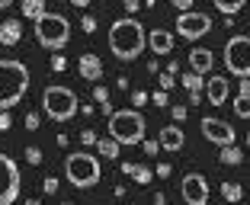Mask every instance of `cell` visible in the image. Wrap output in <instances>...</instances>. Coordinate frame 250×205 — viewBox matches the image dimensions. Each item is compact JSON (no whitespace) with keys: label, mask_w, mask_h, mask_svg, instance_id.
Returning <instances> with one entry per match:
<instances>
[{"label":"cell","mask_w":250,"mask_h":205,"mask_svg":"<svg viewBox=\"0 0 250 205\" xmlns=\"http://www.w3.org/2000/svg\"><path fill=\"white\" fill-rule=\"evenodd\" d=\"M177 32L183 39H189V42H196V39H202V36H208V32H212V16H208V13H199V10L180 13L177 16Z\"/></svg>","instance_id":"obj_9"},{"label":"cell","mask_w":250,"mask_h":205,"mask_svg":"<svg viewBox=\"0 0 250 205\" xmlns=\"http://www.w3.org/2000/svg\"><path fill=\"white\" fill-rule=\"evenodd\" d=\"M157 151H161V141H145V154L147 157H154Z\"/></svg>","instance_id":"obj_35"},{"label":"cell","mask_w":250,"mask_h":205,"mask_svg":"<svg viewBox=\"0 0 250 205\" xmlns=\"http://www.w3.org/2000/svg\"><path fill=\"white\" fill-rule=\"evenodd\" d=\"M157 176H170V164H157Z\"/></svg>","instance_id":"obj_42"},{"label":"cell","mask_w":250,"mask_h":205,"mask_svg":"<svg viewBox=\"0 0 250 205\" xmlns=\"http://www.w3.org/2000/svg\"><path fill=\"white\" fill-rule=\"evenodd\" d=\"M132 102L135 106H145V102H151V96H147L145 90H132Z\"/></svg>","instance_id":"obj_29"},{"label":"cell","mask_w":250,"mask_h":205,"mask_svg":"<svg viewBox=\"0 0 250 205\" xmlns=\"http://www.w3.org/2000/svg\"><path fill=\"white\" fill-rule=\"evenodd\" d=\"M183 87L189 90V102H199V90H202V74H183Z\"/></svg>","instance_id":"obj_19"},{"label":"cell","mask_w":250,"mask_h":205,"mask_svg":"<svg viewBox=\"0 0 250 205\" xmlns=\"http://www.w3.org/2000/svg\"><path fill=\"white\" fill-rule=\"evenodd\" d=\"M81 26H83V32H96V20H93V16H83Z\"/></svg>","instance_id":"obj_38"},{"label":"cell","mask_w":250,"mask_h":205,"mask_svg":"<svg viewBox=\"0 0 250 205\" xmlns=\"http://www.w3.org/2000/svg\"><path fill=\"white\" fill-rule=\"evenodd\" d=\"M10 122H13V119H10V112H0V132H7Z\"/></svg>","instance_id":"obj_39"},{"label":"cell","mask_w":250,"mask_h":205,"mask_svg":"<svg viewBox=\"0 0 250 205\" xmlns=\"http://www.w3.org/2000/svg\"><path fill=\"white\" fill-rule=\"evenodd\" d=\"M26 161H29L32 164V167H39V164H42V151H39V147H26Z\"/></svg>","instance_id":"obj_26"},{"label":"cell","mask_w":250,"mask_h":205,"mask_svg":"<svg viewBox=\"0 0 250 205\" xmlns=\"http://www.w3.org/2000/svg\"><path fill=\"white\" fill-rule=\"evenodd\" d=\"M29 93V67L16 58H0V112H10Z\"/></svg>","instance_id":"obj_2"},{"label":"cell","mask_w":250,"mask_h":205,"mask_svg":"<svg viewBox=\"0 0 250 205\" xmlns=\"http://www.w3.org/2000/svg\"><path fill=\"white\" fill-rule=\"evenodd\" d=\"M157 141H161V147H164V151L177 154V151H183L186 135H183V128H180V125H164V128H161V135H157Z\"/></svg>","instance_id":"obj_12"},{"label":"cell","mask_w":250,"mask_h":205,"mask_svg":"<svg viewBox=\"0 0 250 205\" xmlns=\"http://www.w3.org/2000/svg\"><path fill=\"white\" fill-rule=\"evenodd\" d=\"M122 173H125V176H132L138 186H147L151 180H154V173H151L147 167H141V164H132V161H125V164H122Z\"/></svg>","instance_id":"obj_17"},{"label":"cell","mask_w":250,"mask_h":205,"mask_svg":"<svg viewBox=\"0 0 250 205\" xmlns=\"http://www.w3.org/2000/svg\"><path fill=\"white\" fill-rule=\"evenodd\" d=\"M22 16L36 22L39 16H45V0H22Z\"/></svg>","instance_id":"obj_21"},{"label":"cell","mask_w":250,"mask_h":205,"mask_svg":"<svg viewBox=\"0 0 250 205\" xmlns=\"http://www.w3.org/2000/svg\"><path fill=\"white\" fill-rule=\"evenodd\" d=\"M212 64H215L212 48H192L189 51V67L196 74H208V71H212Z\"/></svg>","instance_id":"obj_15"},{"label":"cell","mask_w":250,"mask_h":205,"mask_svg":"<svg viewBox=\"0 0 250 205\" xmlns=\"http://www.w3.org/2000/svg\"><path fill=\"white\" fill-rule=\"evenodd\" d=\"M20 170H16V164L10 161L7 154L0 151V205H13L16 196H20Z\"/></svg>","instance_id":"obj_8"},{"label":"cell","mask_w":250,"mask_h":205,"mask_svg":"<svg viewBox=\"0 0 250 205\" xmlns=\"http://www.w3.org/2000/svg\"><path fill=\"white\" fill-rule=\"evenodd\" d=\"M26 205H39V199H29V202H26Z\"/></svg>","instance_id":"obj_45"},{"label":"cell","mask_w":250,"mask_h":205,"mask_svg":"<svg viewBox=\"0 0 250 205\" xmlns=\"http://www.w3.org/2000/svg\"><path fill=\"white\" fill-rule=\"evenodd\" d=\"M241 96H250V77H244V81H241Z\"/></svg>","instance_id":"obj_41"},{"label":"cell","mask_w":250,"mask_h":205,"mask_svg":"<svg viewBox=\"0 0 250 205\" xmlns=\"http://www.w3.org/2000/svg\"><path fill=\"white\" fill-rule=\"evenodd\" d=\"M247 147H250V135H247Z\"/></svg>","instance_id":"obj_46"},{"label":"cell","mask_w":250,"mask_h":205,"mask_svg":"<svg viewBox=\"0 0 250 205\" xmlns=\"http://www.w3.org/2000/svg\"><path fill=\"white\" fill-rule=\"evenodd\" d=\"M42 109L52 122H67V119H74L81 112V102H77V93H74V90L61 87V83H52V87H45V93H42Z\"/></svg>","instance_id":"obj_3"},{"label":"cell","mask_w":250,"mask_h":205,"mask_svg":"<svg viewBox=\"0 0 250 205\" xmlns=\"http://www.w3.org/2000/svg\"><path fill=\"white\" fill-rule=\"evenodd\" d=\"M221 164H228V167H241L244 164V151L241 147H234V144H228V147H221Z\"/></svg>","instance_id":"obj_20"},{"label":"cell","mask_w":250,"mask_h":205,"mask_svg":"<svg viewBox=\"0 0 250 205\" xmlns=\"http://www.w3.org/2000/svg\"><path fill=\"white\" fill-rule=\"evenodd\" d=\"M170 116H173V122H183V119H186V106H173Z\"/></svg>","instance_id":"obj_37"},{"label":"cell","mask_w":250,"mask_h":205,"mask_svg":"<svg viewBox=\"0 0 250 205\" xmlns=\"http://www.w3.org/2000/svg\"><path fill=\"white\" fill-rule=\"evenodd\" d=\"M212 3H215V10H218V13H225V16H234L237 10L247 7V0H212Z\"/></svg>","instance_id":"obj_22"},{"label":"cell","mask_w":250,"mask_h":205,"mask_svg":"<svg viewBox=\"0 0 250 205\" xmlns=\"http://www.w3.org/2000/svg\"><path fill=\"white\" fill-rule=\"evenodd\" d=\"M61 205H74V202H61Z\"/></svg>","instance_id":"obj_47"},{"label":"cell","mask_w":250,"mask_h":205,"mask_svg":"<svg viewBox=\"0 0 250 205\" xmlns=\"http://www.w3.org/2000/svg\"><path fill=\"white\" fill-rule=\"evenodd\" d=\"M39 125H42L39 112H26V128H29V132H39Z\"/></svg>","instance_id":"obj_27"},{"label":"cell","mask_w":250,"mask_h":205,"mask_svg":"<svg viewBox=\"0 0 250 205\" xmlns=\"http://www.w3.org/2000/svg\"><path fill=\"white\" fill-rule=\"evenodd\" d=\"M109 51L119 61H135L145 51V26L135 16H122L109 26Z\"/></svg>","instance_id":"obj_1"},{"label":"cell","mask_w":250,"mask_h":205,"mask_svg":"<svg viewBox=\"0 0 250 205\" xmlns=\"http://www.w3.org/2000/svg\"><path fill=\"white\" fill-rule=\"evenodd\" d=\"M93 100L100 102V106H106V100H109V90H106V87H93Z\"/></svg>","instance_id":"obj_28"},{"label":"cell","mask_w":250,"mask_h":205,"mask_svg":"<svg viewBox=\"0 0 250 205\" xmlns=\"http://www.w3.org/2000/svg\"><path fill=\"white\" fill-rule=\"evenodd\" d=\"M77 71H81V77H83V81L96 83L100 77H103V61L96 58L93 51H83V55H81V61H77Z\"/></svg>","instance_id":"obj_13"},{"label":"cell","mask_w":250,"mask_h":205,"mask_svg":"<svg viewBox=\"0 0 250 205\" xmlns=\"http://www.w3.org/2000/svg\"><path fill=\"white\" fill-rule=\"evenodd\" d=\"M180 196L186 205H208V180L202 173H186L180 183Z\"/></svg>","instance_id":"obj_10"},{"label":"cell","mask_w":250,"mask_h":205,"mask_svg":"<svg viewBox=\"0 0 250 205\" xmlns=\"http://www.w3.org/2000/svg\"><path fill=\"white\" fill-rule=\"evenodd\" d=\"M147 45H151V51H154V55H170V51H173V36H170L167 29H154L151 32V36H147Z\"/></svg>","instance_id":"obj_16"},{"label":"cell","mask_w":250,"mask_h":205,"mask_svg":"<svg viewBox=\"0 0 250 205\" xmlns=\"http://www.w3.org/2000/svg\"><path fill=\"white\" fill-rule=\"evenodd\" d=\"M228 77H208V87H206V96L212 106H221V102H228Z\"/></svg>","instance_id":"obj_14"},{"label":"cell","mask_w":250,"mask_h":205,"mask_svg":"<svg viewBox=\"0 0 250 205\" xmlns=\"http://www.w3.org/2000/svg\"><path fill=\"white\" fill-rule=\"evenodd\" d=\"M202 135H206L212 144H218V147H228V144H234V128H231L228 122H221V119H212V116H206L202 119Z\"/></svg>","instance_id":"obj_11"},{"label":"cell","mask_w":250,"mask_h":205,"mask_svg":"<svg viewBox=\"0 0 250 205\" xmlns=\"http://www.w3.org/2000/svg\"><path fill=\"white\" fill-rule=\"evenodd\" d=\"M71 3H74V7H81V10H83V7L90 3V0H71Z\"/></svg>","instance_id":"obj_43"},{"label":"cell","mask_w":250,"mask_h":205,"mask_svg":"<svg viewBox=\"0 0 250 205\" xmlns=\"http://www.w3.org/2000/svg\"><path fill=\"white\" fill-rule=\"evenodd\" d=\"M225 67H228V74H234V77H250V39L247 36H234L228 39V45H225Z\"/></svg>","instance_id":"obj_7"},{"label":"cell","mask_w":250,"mask_h":205,"mask_svg":"<svg viewBox=\"0 0 250 205\" xmlns=\"http://www.w3.org/2000/svg\"><path fill=\"white\" fill-rule=\"evenodd\" d=\"M36 39L42 48L48 51H58L71 42V22L64 20L61 13H45L36 20Z\"/></svg>","instance_id":"obj_6"},{"label":"cell","mask_w":250,"mask_h":205,"mask_svg":"<svg viewBox=\"0 0 250 205\" xmlns=\"http://www.w3.org/2000/svg\"><path fill=\"white\" fill-rule=\"evenodd\" d=\"M234 112H237V119H250V96H237Z\"/></svg>","instance_id":"obj_25"},{"label":"cell","mask_w":250,"mask_h":205,"mask_svg":"<svg viewBox=\"0 0 250 205\" xmlns=\"http://www.w3.org/2000/svg\"><path fill=\"white\" fill-rule=\"evenodd\" d=\"M151 100H154V106H170V96H167V90H157V93L151 96Z\"/></svg>","instance_id":"obj_31"},{"label":"cell","mask_w":250,"mask_h":205,"mask_svg":"<svg viewBox=\"0 0 250 205\" xmlns=\"http://www.w3.org/2000/svg\"><path fill=\"white\" fill-rule=\"evenodd\" d=\"M173 83H177L173 74H164V77H161V90H173Z\"/></svg>","instance_id":"obj_36"},{"label":"cell","mask_w":250,"mask_h":205,"mask_svg":"<svg viewBox=\"0 0 250 205\" xmlns=\"http://www.w3.org/2000/svg\"><path fill=\"white\" fill-rule=\"evenodd\" d=\"M20 39H22V26L16 20L0 22V45H16Z\"/></svg>","instance_id":"obj_18"},{"label":"cell","mask_w":250,"mask_h":205,"mask_svg":"<svg viewBox=\"0 0 250 205\" xmlns=\"http://www.w3.org/2000/svg\"><path fill=\"white\" fill-rule=\"evenodd\" d=\"M96 147H100V154H103V157H109V161H116V157H119V141H116V138L100 141Z\"/></svg>","instance_id":"obj_24"},{"label":"cell","mask_w":250,"mask_h":205,"mask_svg":"<svg viewBox=\"0 0 250 205\" xmlns=\"http://www.w3.org/2000/svg\"><path fill=\"white\" fill-rule=\"evenodd\" d=\"M122 3H125L128 13H138V7H141V0H122Z\"/></svg>","instance_id":"obj_40"},{"label":"cell","mask_w":250,"mask_h":205,"mask_svg":"<svg viewBox=\"0 0 250 205\" xmlns=\"http://www.w3.org/2000/svg\"><path fill=\"white\" fill-rule=\"evenodd\" d=\"M64 173H67V183H71V186H77V189H90V186L100 183L103 167H100V161H96L93 154L81 151V154H67Z\"/></svg>","instance_id":"obj_4"},{"label":"cell","mask_w":250,"mask_h":205,"mask_svg":"<svg viewBox=\"0 0 250 205\" xmlns=\"http://www.w3.org/2000/svg\"><path fill=\"white\" fill-rule=\"evenodd\" d=\"M109 138L119 144H141L145 138V116L138 109H119L109 116Z\"/></svg>","instance_id":"obj_5"},{"label":"cell","mask_w":250,"mask_h":205,"mask_svg":"<svg viewBox=\"0 0 250 205\" xmlns=\"http://www.w3.org/2000/svg\"><path fill=\"white\" fill-rule=\"evenodd\" d=\"M42 189L48 192V196H55V192H58V180H55V176H45V183H42Z\"/></svg>","instance_id":"obj_30"},{"label":"cell","mask_w":250,"mask_h":205,"mask_svg":"<svg viewBox=\"0 0 250 205\" xmlns=\"http://www.w3.org/2000/svg\"><path fill=\"white\" fill-rule=\"evenodd\" d=\"M64 67H67L64 55H52V71H64Z\"/></svg>","instance_id":"obj_32"},{"label":"cell","mask_w":250,"mask_h":205,"mask_svg":"<svg viewBox=\"0 0 250 205\" xmlns=\"http://www.w3.org/2000/svg\"><path fill=\"white\" fill-rule=\"evenodd\" d=\"M170 3H173L180 13H189V10H192V0H170Z\"/></svg>","instance_id":"obj_34"},{"label":"cell","mask_w":250,"mask_h":205,"mask_svg":"<svg viewBox=\"0 0 250 205\" xmlns=\"http://www.w3.org/2000/svg\"><path fill=\"white\" fill-rule=\"evenodd\" d=\"M81 141H83V144H100V141H96V132H90V128L81 132Z\"/></svg>","instance_id":"obj_33"},{"label":"cell","mask_w":250,"mask_h":205,"mask_svg":"<svg viewBox=\"0 0 250 205\" xmlns=\"http://www.w3.org/2000/svg\"><path fill=\"white\" fill-rule=\"evenodd\" d=\"M221 196L228 199V202H241L244 189H241V183H234V180H225V183H221Z\"/></svg>","instance_id":"obj_23"},{"label":"cell","mask_w":250,"mask_h":205,"mask_svg":"<svg viewBox=\"0 0 250 205\" xmlns=\"http://www.w3.org/2000/svg\"><path fill=\"white\" fill-rule=\"evenodd\" d=\"M10 3H13V0H0V10H7Z\"/></svg>","instance_id":"obj_44"}]
</instances>
